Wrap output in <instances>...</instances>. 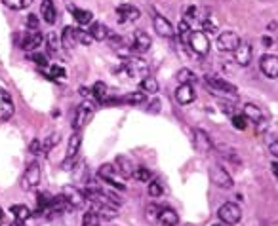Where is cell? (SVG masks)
<instances>
[{"instance_id": "cell-1", "label": "cell", "mask_w": 278, "mask_h": 226, "mask_svg": "<svg viewBox=\"0 0 278 226\" xmlns=\"http://www.w3.org/2000/svg\"><path fill=\"white\" fill-rule=\"evenodd\" d=\"M206 86L209 87V93L213 95H219V97H225V99H236V87L232 84H229L221 78H213V76H208L206 78Z\"/></svg>"}, {"instance_id": "cell-2", "label": "cell", "mask_w": 278, "mask_h": 226, "mask_svg": "<svg viewBox=\"0 0 278 226\" xmlns=\"http://www.w3.org/2000/svg\"><path fill=\"white\" fill-rule=\"evenodd\" d=\"M124 70L130 78H145L149 76V63L141 57H126L124 61Z\"/></svg>"}, {"instance_id": "cell-3", "label": "cell", "mask_w": 278, "mask_h": 226, "mask_svg": "<svg viewBox=\"0 0 278 226\" xmlns=\"http://www.w3.org/2000/svg\"><path fill=\"white\" fill-rule=\"evenodd\" d=\"M217 217H219V221H221L225 226H232V225H236V223H240L242 211H240V207H238L236 204L227 202V204H223V205L219 207Z\"/></svg>"}, {"instance_id": "cell-4", "label": "cell", "mask_w": 278, "mask_h": 226, "mask_svg": "<svg viewBox=\"0 0 278 226\" xmlns=\"http://www.w3.org/2000/svg\"><path fill=\"white\" fill-rule=\"evenodd\" d=\"M97 175H99V179H103L107 185H111V186H115V188H118V190H124L126 188V185L122 183L120 179H118V171H116V167L115 165H111V164H105V165H101L99 167V171H97Z\"/></svg>"}, {"instance_id": "cell-5", "label": "cell", "mask_w": 278, "mask_h": 226, "mask_svg": "<svg viewBox=\"0 0 278 226\" xmlns=\"http://www.w3.org/2000/svg\"><path fill=\"white\" fill-rule=\"evenodd\" d=\"M38 183H40V165L35 162L25 169V173L21 177V188L23 190H33V188L38 186Z\"/></svg>"}, {"instance_id": "cell-6", "label": "cell", "mask_w": 278, "mask_h": 226, "mask_svg": "<svg viewBox=\"0 0 278 226\" xmlns=\"http://www.w3.org/2000/svg\"><path fill=\"white\" fill-rule=\"evenodd\" d=\"M189 46L192 48V52L198 53V55H206L209 52V40L206 33L202 31H192L189 36Z\"/></svg>"}, {"instance_id": "cell-7", "label": "cell", "mask_w": 278, "mask_h": 226, "mask_svg": "<svg viewBox=\"0 0 278 226\" xmlns=\"http://www.w3.org/2000/svg\"><path fill=\"white\" fill-rule=\"evenodd\" d=\"M240 44V36L232 31H225L217 36V50L219 52H234Z\"/></svg>"}, {"instance_id": "cell-8", "label": "cell", "mask_w": 278, "mask_h": 226, "mask_svg": "<svg viewBox=\"0 0 278 226\" xmlns=\"http://www.w3.org/2000/svg\"><path fill=\"white\" fill-rule=\"evenodd\" d=\"M209 179H211V183H213L215 186H219V188H231V186H232V177L227 173V169L221 167V165H213V167L209 169Z\"/></svg>"}, {"instance_id": "cell-9", "label": "cell", "mask_w": 278, "mask_h": 226, "mask_svg": "<svg viewBox=\"0 0 278 226\" xmlns=\"http://www.w3.org/2000/svg\"><path fill=\"white\" fill-rule=\"evenodd\" d=\"M61 196L67 200V204H69L72 209H78L82 207L84 204H86V196H84V192H80L76 186H63V192H61Z\"/></svg>"}, {"instance_id": "cell-10", "label": "cell", "mask_w": 278, "mask_h": 226, "mask_svg": "<svg viewBox=\"0 0 278 226\" xmlns=\"http://www.w3.org/2000/svg\"><path fill=\"white\" fill-rule=\"evenodd\" d=\"M42 40H44V36L40 35L38 29H29L23 35V38H21V48L27 50V52H33V50H36L42 44Z\"/></svg>"}, {"instance_id": "cell-11", "label": "cell", "mask_w": 278, "mask_h": 226, "mask_svg": "<svg viewBox=\"0 0 278 226\" xmlns=\"http://www.w3.org/2000/svg\"><path fill=\"white\" fill-rule=\"evenodd\" d=\"M259 69L267 78H278V57L277 55H263L259 61Z\"/></svg>"}, {"instance_id": "cell-12", "label": "cell", "mask_w": 278, "mask_h": 226, "mask_svg": "<svg viewBox=\"0 0 278 226\" xmlns=\"http://www.w3.org/2000/svg\"><path fill=\"white\" fill-rule=\"evenodd\" d=\"M92 116H93V108L88 106V104H80V106L76 108V116H74V122H72L74 131H80V129L92 120Z\"/></svg>"}, {"instance_id": "cell-13", "label": "cell", "mask_w": 278, "mask_h": 226, "mask_svg": "<svg viewBox=\"0 0 278 226\" xmlns=\"http://www.w3.org/2000/svg\"><path fill=\"white\" fill-rule=\"evenodd\" d=\"M14 114V101L10 97V93L0 87V120H8Z\"/></svg>"}, {"instance_id": "cell-14", "label": "cell", "mask_w": 278, "mask_h": 226, "mask_svg": "<svg viewBox=\"0 0 278 226\" xmlns=\"http://www.w3.org/2000/svg\"><path fill=\"white\" fill-rule=\"evenodd\" d=\"M194 97H196V93H194L192 84H179V87L175 89V99H177V103L189 104L194 101Z\"/></svg>"}, {"instance_id": "cell-15", "label": "cell", "mask_w": 278, "mask_h": 226, "mask_svg": "<svg viewBox=\"0 0 278 226\" xmlns=\"http://www.w3.org/2000/svg\"><path fill=\"white\" fill-rule=\"evenodd\" d=\"M153 25H155V31H157L160 36H166V38H172V36H174L175 33L174 27H172V23L164 18V16H155V18H153Z\"/></svg>"}, {"instance_id": "cell-16", "label": "cell", "mask_w": 278, "mask_h": 226, "mask_svg": "<svg viewBox=\"0 0 278 226\" xmlns=\"http://www.w3.org/2000/svg\"><path fill=\"white\" fill-rule=\"evenodd\" d=\"M116 14H118V21L120 23H130V21H136L139 19V10L136 6H130V4H122L116 8Z\"/></svg>"}, {"instance_id": "cell-17", "label": "cell", "mask_w": 278, "mask_h": 226, "mask_svg": "<svg viewBox=\"0 0 278 226\" xmlns=\"http://www.w3.org/2000/svg\"><path fill=\"white\" fill-rule=\"evenodd\" d=\"M234 61L238 63V65H242V67H248L250 65V61H252V55H254V52H252V46L250 44H238V48L234 50Z\"/></svg>"}, {"instance_id": "cell-18", "label": "cell", "mask_w": 278, "mask_h": 226, "mask_svg": "<svg viewBox=\"0 0 278 226\" xmlns=\"http://www.w3.org/2000/svg\"><path fill=\"white\" fill-rule=\"evenodd\" d=\"M194 146H196V150L198 152H209L211 150V139H209V135L204 131V129H196L194 131Z\"/></svg>"}, {"instance_id": "cell-19", "label": "cell", "mask_w": 278, "mask_h": 226, "mask_svg": "<svg viewBox=\"0 0 278 226\" xmlns=\"http://www.w3.org/2000/svg\"><path fill=\"white\" fill-rule=\"evenodd\" d=\"M132 48H134V52H138V53L149 52V48H151V36L147 35L145 31H138V33L134 35V44H132Z\"/></svg>"}, {"instance_id": "cell-20", "label": "cell", "mask_w": 278, "mask_h": 226, "mask_svg": "<svg viewBox=\"0 0 278 226\" xmlns=\"http://www.w3.org/2000/svg\"><path fill=\"white\" fill-rule=\"evenodd\" d=\"M80 146H82V135H80V131H74V133L69 137V146H67L65 160H76Z\"/></svg>"}, {"instance_id": "cell-21", "label": "cell", "mask_w": 278, "mask_h": 226, "mask_svg": "<svg viewBox=\"0 0 278 226\" xmlns=\"http://www.w3.org/2000/svg\"><path fill=\"white\" fill-rule=\"evenodd\" d=\"M40 16L44 19V23H48V25L55 23L57 12H55V6H53L52 0H42V4H40Z\"/></svg>"}, {"instance_id": "cell-22", "label": "cell", "mask_w": 278, "mask_h": 226, "mask_svg": "<svg viewBox=\"0 0 278 226\" xmlns=\"http://www.w3.org/2000/svg\"><path fill=\"white\" fill-rule=\"evenodd\" d=\"M134 169H136V165L132 164V160H130L128 156H118V158H116V171L120 173V177H124V179L132 177Z\"/></svg>"}, {"instance_id": "cell-23", "label": "cell", "mask_w": 278, "mask_h": 226, "mask_svg": "<svg viewBox=\"0 0 278 226\" xmlns=\"http://www.w3.org/2000/svg\"><path fill=\"white\" fill-rule=\"evenodd\" d=\"M242 114H244V118H246V120H252V122H255V123L263 120V112H261V108L254 103L244 104Z\"/></svg>"}, {"instance_id": "cell-24", "label": "cell", "mask_w": 278, "mask_h": 226, "mask_svg": "<svg viewBox=\"0 0 278 226\" xmlns=\"http://www.w3.org/2000/svg\"><path fill=\"white\" fill-rule=\"evenodd\" d=\"M76 44H78V42H76V29L65 27L63 33H61V46L67 48V50H72Z\"/></svg>"}, {"instance_id": "cell-25", "label": "cell", "mask_w": 278, "mask_h": 226, "mask_svg": "<svg viewBox=\"0 0 278 226\" xmlns=\"http://www.w3.org/2000/svg\"><path fill=\"white\" fill-rule=\"evenodd\" d=\"M158 223L162 226H177L179 225V217L174 209H162L160 211V217H158Z\"/></svg>"}, {"instance_id": "cell-26", "label": "cell", "mask_w": 278, "mask_h": 226, "mask_svg": "<svg viewBox=\"0 0 278 226\" xmlns=\"http://www.w3.org/2000/svg\"><path fill=\"white\" fill-rule=\"evenodd\" d=\"M88 33L92 35L93 40H97V42H103V40L109 38V29L105 27L103 23H99V21H95V23L90 27V31H88Z\"/></svg>"}, {"instance_id": "cell-27", "label": "cell", "mask_w": 278, "mask_h": 226, "mask_svg": "<svg viewBox=\"0 0 278 226\" xmlns=\"http://www.w3.org/2000/svg\"><path fill=\"white\" fill-rule=\"evenodd\" d=\"M12 213H14V217H16V223L19 225H23L25 221H29L31 219V209L27 207V205H12Z\"/></svg>"}, {"instance_id": "cell-28", "label": "cell", "mask_w": 278, "mask_h": 226, "mask_svg": "<svg viewBox=\"0 0 278 226\" xmlns=\"http://www.w3.org/2000/svg\"><path fill=\"white\" fill-rule=\"evenodd\" d=\"M70 10H72V16L78 25H88L93 21V14L90 10H80V8H70Z\"/></svg>"}, {"instance_id": "cell-29", "label": "cell", "mask_w": 278, "mask_h": 226, "mask_svg": "<svg viewBox=\"0 0 278 226\" xmlns=\"http://www.w3.org/2000/svg\"><path fill=\"white\" fill-rule=\"evenodd\" d=\"M90 91H92V99H95L99 103H107V86L103 82H95Z\"/></svg>"}, {"instance_id": "cell-30", "label": "cell", "mask_w": 278, "mask_h": 226, "mask_svg": "<svg viewBox=\"0 0 278 226\" xmlns=\"http://www.w3.org/2000/svg\"><path fill=\"white\" fill-rule=\"evenodd\" d=\"M141 89H143L145 93L155 95V93L158 91V82L153 78V76H145V78L141 80Z\"/></svg>"}, {"instance_id": "cell-31", "label": "cell", "mask_w": 278, "mask_h": 226, "mask_svg": "<svg viewBox=\"0 0 278 226\" xmlns=\"http://www.w3.org/2000/svg\"><path fill=\"white\" fill-rule=\"evenodd\" d=\"M191 25L187 19H181L179 21V27H177V35H179V40L181 42H189V36H191Z\"/></svg>"}, {"instance_id": "cell-32", "label": "cell", "mask_w": 278, "mask_h": 226, "mask_svg": "<svg viewBox=\"0 0 278 226\" xmlns=\"http://www.w3.org/2000/svg\"><path fill=\"white\" fill-rule=\"evenodd\" d=\"M4 6H8L10 10H25L33 4V0H2Z\"/></svg>"}, {"instance_id": "cell-33", "label": "cell", "mask_w": 278, "mask_h": 226, "mask_svg": "<svg viewBox=\"0 0 278 226\" xmlns=\"http://www.w3.org/2000/svg\"><path fill=\"white\" fill-rule=\"evenodd\" d=\"M122 101H124V103H128V104H141L143 101H145V91H134V93H128Z\"/></svg>"}, {"instance_id": "cell-34", "label": "cell", "mask_w": 278, "mask_h": 226, "mask_svg": "<svg viewBox=\"0 0 278 226\" xmlns=\"http://www.w3.org/2000/svg\"><path fill=\"white\" fill-rule=\"evenodd\" d=\"M132 177H134L136 181H139V183H149V181H151V171H149L147 167H136Z\"/></svg>"}, {"instance_id": "cell-35", "label": "cell", "mask_w": 278, "mask_h": 226, "mask_svg": "<svg viewBox=\"0 0 278 226\" xmlns=\"http://www.w3.org/2000/svg\"><path fill=\"white\" fill-rule=\"evenodd\" d=\"M160 211H162V209L158 207V205H155V204H153V205H149V207L145 209V217H147V221H149L151 225H153V223H158Z\"/></svg>"}, {"instance_id": "cell-36", "label": "cell", "mask_w": 278, "mask_h": 226, "mask_svg": "<svg viewBox=\"0 0 278 226\" xmlns=\"http://www.w3.org/2000/svg\"><path fill=\"white\" fill-rule=\"evenodd\" d=\"M46 42H48V52H50V53H57V52H59V46H61V42L57 40L55 33H48V36H46Z\"/></svg>"}, {"instance_id": "cell-37", "label": "cell", "mask_w": 278, "mask_h": 226, "mask_svg": "<svg viewBox=\"0 0 278 226\" xmlns=\"http://www.w3.org/2000/svg\"><path fill=\"white\" fill-rule=\"evenodd\" d=\"M177 80H179V84H192L194 82V74L189 69H181L177 72Z\"/></svg>"}, {"instance_id": "cell-38", "label": "cell", "mask_w": 278, "mask_h": 226, "mask_svg": "<svg viewBox=\"0 0 278 226\" xmlns=\"http://www.w3.org/2000/svg\"><path fill=\"white\" fill-rule=\"evenodd\" d=\"M99 223V217H97V213L92 209V211H88L84 213V219H82V226H97Z\"/></svg>"}, {"instance_id": "cell-39", "label": "cell", "mask_w": 278, "mask_h": 226, "mask_svg": "<svg viewBox=\"0 0 278 226\" xmlns=\"http://www.w3.org/2000/svg\"><path fill=\"white\" fill-rule=\"evenodd\" d=\"M76 42H78V44H82V46H90V44L93 42V38H92V35H90L88 31L78 29V31H76Z\"/></svg>"}, {"instance_id": "cell-40", "label": "cell", "mask_w": 278, "mask_h": 226, "mask_svg": "<svg viewBox=\"0 0 278 226\" xmlns=\"http://www.w3.org/2000/svg\"><path fill=\"white\" fill-rule=\"evenodd\" d=\"M57 143H59V135H57V133H52L48 139L44 141V144H42V152H46V154H48Z\"/></svg>"}, {"instance_id": "cell-41", "label": "cell", "mask_w": 278, "mask_h": 226, "mask_svg": "<svg viewBox=\"0 0 278 226\" xmlns=\"http://www.w3.org/2000/svg\"><path fill=\"white\" fill-rule=\"evenodd\" d=\"M232 125L236 127V129H246V125H248V120L244 118V114H232Z\"/></svg>"}, {"instance_id": "cell-42", "label": "cell", "mask_w": 278, "mask_h": 226, "mask_svg": "<svg viewBox=\"0 0 278 226\" xmlns=\"http://www.w3.org/2000/svg\"><path fill=\"white\" fill-rule=\"evenodd\" d=\"M65 74H67V72H65V69H63L61 65H52V67H50V76H52V78H63Z\"/></svg>"}, {"instance_id": "cell-43", "label": "cell", "mask_w": 278, "mask_h": 226, "mask_svg": "<svg viewBox=\"0 0 278 226\" xmlns=\"http://www.w3.org/2000/svg\"><path fill=\"white\" fill-rule=\"evenodd\" d=\"M29 59H31V61H35L36 65H48V57H46V55H42V53H31V55H29Z\"/></svg>"}, {"instance_id": "cell-44", "label": "cell", "mask_w": 278, "mask_h": 226, "mask_svg": "<svg viewBox=\"0 0 278 226\" xmlns=\"http://www.w3.org/2000/svg\"><path fill=\"white\" fill-rule=\"evenodd\" d=\"M149 194H151L153 198H158V196L162 194V186H160L158 183H149Z\"/></svg>"}, {"instance_id": "cell-45", "label": "cell", "mask_w": 278, "mask_h": 226, "mask_svg": "<svg viewBox=\"0 0 278 226\" xmlns=\"http://www.w3.org/2000/svg\"><path fill=\"white\" fill-rule=\"evenodd\" d=\"M29 148H31V154H33V156H38V154L42 152V143H40L38 139H35L33 143H31V146H29Z\"/></svg>"}, {"instance_id": "cell-46", "label": "cell", "mask_w": 278, "mask_h": 226, "mask_svg": "<svg viewBox=\"0 0 278 226\" xmlns=\"http://www.w3.org/2000/svg\"><path fill=\"white\" fill-rule=\"evenodd\" d=\"M202 29H204L206 33H211V35H213V33L217 31V27H215V23H211L209 19H204V21H202Z\"/></svg>"}, {"instance_id": "cell-47", "label": "cell", "mask_w": 278, "mask_h": 226, "mask_svg": "<svg viewBox=\"0 0 278 226\" xmlns=\"http://www.w3.org/2000/svg\"><path fill=\"white\" fill-rule=\"evenodd\" d=\"M27 27L29 29H38V18L36 16H29L27 18Z\"/></svg>"}, {"instance_id": "cell-48", "label": "cell", "mask_w": 278, "mask_h": 226, "mask_svg": "<svg viewBox=\"0 0 278 226\" xmlns=\"http://www.w3.org/2000/svg\"><path fill=\"white\" fill-rule=\"evenodd\" d=\"M194 18H196V8L191 6V8L187 10V21H189V19H194Z\"/></svg>"}, {"instance_id": "cell-49", "label": "cell", "mask_w": 278, "mask_h": 226, "mask_svg": "<svg viewBox=\"0 0 278 226\" xmlns=\"http://www.w3.org/2000/svg\"><path fill=\"white\" fill-rule=\"evenodd\" d=\"M263 46H265V48H271V46H273V38H271V36H263Z\"/></svg>"}, {"instance_id": "cell-50", "label": "cell", "mask_w": 278, "mask_h": 226, "mask_svg": "<svg viewBox=\"0 0 278 226\" xmlns=\"http://www.w3.org/2000/svg\"><path fill=\"white\" fill-rule=\"evenodd\" d=\"M271 154L278 158V141H275V143L271 144Z\"/></svg>"}, {"instance_id": "cell-51", "label": "cell", "mask_w": 278, "mask_h": 226, "mask_svg": "<svg viewBox=\"0 0 278 226\" xmlns=\"http://www.w3.org/2000/svg\"><path fill=\"white\" fill-rule=\"evenodd\" d=\"M271 169H273V175L277 177V181H278V164H273V165H271Z\"/></svg>"}, {"instance_id": "cell-52", "label": "cell", "mask_w": 278, "mask_h": 226, "mask_svg": "<svg viewBox=\"0 0 278 226\" xmlns=\"http://www.w3.org/2000/svg\"><path fill=\"white\" fill-rule=\"evenodd\" d=\"M0 226H14V225H10V223H6V221L2 219V221H0Z\"/></svg>"}, {"instance_id": "cell-53", "label": "cell", "mask_w": 278, "mask_h": 226, "mask_svg": "<svg viewBox=\"0 0 278 226\" xmlns=\"http://www.w3.org/2000/svg\"><path fill=\"white\" fill-rule=\"evenodd\" d=\"M209 226H225L223 223H213V225H209Z\"/></svg>"}, {"instance_id": "cell-54", "label": "cell", "mask_w": 278, "mask_h": 226, "mask_svg": "<svg viewBox=\"0 0 278 226\" xmlns=\"http://www.w3.org/2000/svg\"><path fill=\"white\" fill-rule=\"evenodd\" d=\"M4 219V211H2V207H0V221Z\"/></svg>"}]
</instances>
